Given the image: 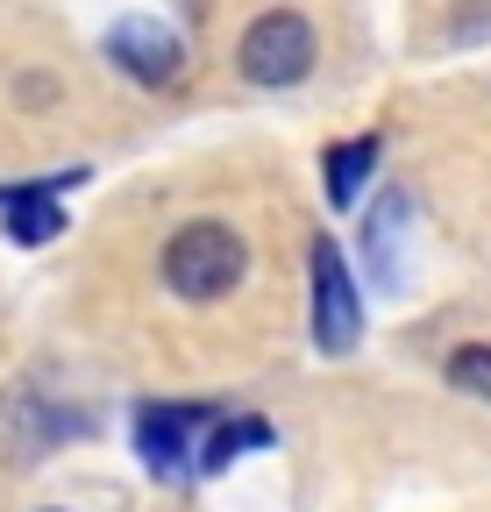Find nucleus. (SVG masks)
I'll list each match as a JSON object with an SVG mask.
<instances>
[{"label": "nucleus", "instance_id": "1", "mask_svg": "<svg viewBox=\"0 0 491 512\" xmlns=\"http://www.w3.org/2000/svg\"><path fill=\"white\" fill-rule=\"evenodd\" d=\"M157 278H164L171 299L214 306V299H228L242 278H250V235H242L235 221H221V214H193V221H178L164 235Z\"/></svg>", "mask_w": 491, "mask_h": 512}, {"label": "nucleus", "instance_id": "2", "mask_svg": "<svg viewBox=\"0 0 491 512\" xmlns=\"http://www.w3.org/2000/svg\"><path fill=\"white\" fill-rule=\"evenodd\" d=\"M306 328H314L321 356H356L363 349V292H356V271H349V256L328 228L306 242Z\"/></svg>", "mask_w": 491, "mask_h": 512}, {"label": "nucleus", "instance_id": "3", "mask_svg": "<svg viewBox=\"0 0 491 512\" xmlns=\"http://www.w3.org/2000/svg\"><path fill=\"white\" fill-rule=\"evenodd\" d=\"M314 64H321V36H314V22L299 8H264L235 43V72L250 86H271V93L314 79Z\"/></svg>", "mask_w": 491, "mask_h": 512}, {"label": "nucleus", "instance_id": "4", "mask_svg": "<svg viewBox=\"0 0 491 512\" xmlns=\"http://www.w3.org/2000/svg\"><path fill=\"white\" fill-rule=\"evenodd\" d=\"M214 413H221L214 399H143V406H136V420H129L143 470H150V477H164V484L193 477V441H200V427H207Z\"/></svg>", "mask_w": 491, "mask_h": 512}, {"label": "nucleus", "instance_id": "5", "mask_svg": "<svg viewBox=\"0 0 491 512\" xmlns=\"http://www.w3.org/2000/svg\"><path fill=\"white\" fill-rule=\"evenodd\" d=\"M86 434H93V413H79L72 399L29 392V384H15V392L0 399V448H8L15 463H43L50 448L86 441Z\"/></svg>", "mask_w": 491, "mask_h": 512}, {"label": "nucleus", "instance_id": "6", "mask_svg": "<svg viewBox=\"0 0 491 512\" xmlns=\"http://www.w3.org/2000/svg\"><path fill=\"white\" fill-rule=\"evenodd\" d=\"M107 57H114V72H129L150 93H164V86L186 79V43H178V29L157 22V15H121L107 29Z\"/></svg>", "mask_w": 491, "mask_h": 512}, {"label": "nucleus", "instance_id": "7", "mask_svg": "<svg viewBox=\"0 0 491 512\" xmlns=\"http://www.w3.org/2000/svg\"><path fill=\"white\" fill-rule=\"evenodd\" d=\"M86 185V164L72 171H50V178H29V185H0V221H8V242L22 249H43L65 235V207H57V192Z\"/></svg>", "mask_w": 491, "mask_h": 512}, {"label": "nucleus", "instance_id": "8", "mask_svg": "<svg viewBox=\"0 0 491 512\" xmlns=\"http://www.w3.org/2000/svg\"><path fill=\"white\" fill-rule=\"evenodd\" d=\"M271 441H278V427H271L264 413H214V420L200 427V441H193V477H221V470H235L242 456H264Z\"/></svg>", "mask_w": 491, "mask_h": 512}, {"label": "nucleus", "instance_id": "9", "mask_svg": "<svg viewBox=\"0 0 491 512\" xmlns=\"http://www.w3.org/2000/svg\"><path fill=\"white\" fill-rule=\"evenodd\" d=\"M378 157H385L378 136H342V143L321 150V192H328V207H335V214H349V207L363 200V185H371Z\"/></svg>", "mask_w": 491, "mask_h": 512}, {"label": "nucleus", "instance_id": "10", "mask_svg": "<svg viewBox=\"0 0 491 512\" xmlns=\"http://www.w3.org/2000/svg\"><path fill=\"white\" fill-rule=\"evenodd\" d=\"M406 214H413V200H406V192H385V207L371 214V235H363V256H371V278H378L385 292L406 278V256H399V242H406Z\"/></svg>", "mask_w": 491, "mask_h": 512}, {"label": "nucleus", "instance_id": "11", "mask_svg": "<svg viewBox=\"0 0 491 512\" xmlns=\"http://www.w3.org/2000/svg\"><path fill=\"white\" fill-rule=\"evenodd\" d=\"M449 384L491 406V342H463V349L449 356Z\"/></svg>", "mask_w": 491, "mask_h": 512}, {"label": "nucleus", "instance_id": "12", "mask_svg": "<svg viewBox=\"0 0 491 512\" xmlns=\"http://www.w3.org/2000/svg\"><path fill=\"white\" fill-rule=\"evenodd\" d=\"M43 512H65V505H43Z\"/></svg>", "mask_w": 491, "mask_h": 512}]
</instances>
